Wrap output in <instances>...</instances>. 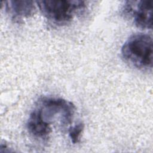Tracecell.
<instances>
[{
    "instance_id": "cell-6",
    "label": "cell",
    "mask_w": 153,
    "mask_h": 153,
    "mask_svg": "<svg viewBox=\"0 0 153 153\" xmlns=\"http://www.w3.org/2000/svg\"><path fill=\"white\" fill-rule=\"evenodd\" d=\"M83 129L84 124L81 122L78 123L69 128V136L73 143H76L79 141Z\"/></svg>"
},
{
    "instance_id": "cell-3",
    "label": "cell",
    "mask_w": 153,
    "mask_h": 153,
    "mask_svg": "<svg viewBox=\"0 0 153 153\" xmlns=\"http://www.w3.org/2000/svg\"><path fill=\"white\" fill-rule=\"evenodd\" d=\"M36 3L48 22L57 26L69 23L87 7L85 1L78 0H43Z\"/></svg>"
},
{
    "instance_id": "cell-1",
    "label": "cell",
    "mask_w": 153,
    "mask_h": 153,
    "mask_svg": "<svg viewBox=\"0 0 153 153\" xmlns=\"http://www.w3.org/2000/svg\"><path fill=\"white\" fill-rule=\"evenodd\" d=\"M75 111L74 104L66 99L43 97L30 114L27 129L35 139L47 141L52 133V126H68L72 122Z\"/></svg>"
},
{
    "instance_id": "cell-5",
    "label": "cell",
    "mask_w": 153,
    "mask_h": 153,
    "mask_svg": "<svg viewBox=\"0 0 153 153\" xmlns=\"http://www.w3.org/2000/svg\"><path fill=\"white\" fill-rule=\"evenodd\" d=\"M36 2L32 1H9L5 2V9L15 22L30 17L35 12Z\"/></svg>"
},
{
    "instance_id": "cell-2",
    "label": "cell",
    "mask_w": 153,
    "mask_h": 153,
    "mask_svg": "<svg viewBox=\"0 0 153 153\" xmlns=\"http://www.w3.org/2000/svg\"><path fill=\"white\" fill-rule=\"evenodd\" d=\"M152 38L146 33L130 36L121 47V55L130 65L142 70L152 68Z\"/></svg>"
},
{
    "instance_id": "cell-4",
    "label": "cell",
    "mask_w": 153,
    "mask_h": 153,
    "mask_svg": "<svg viewBox=\"0 0 153 153\" xmlns=\"http://www.w3.org/2000/svg\"><path fill=\"white\" fill-rule=\"evenodd\" d=\"M123 14L139 28L151 29L152 27V1H126Z\"/></svg>"
}]
</instances>
